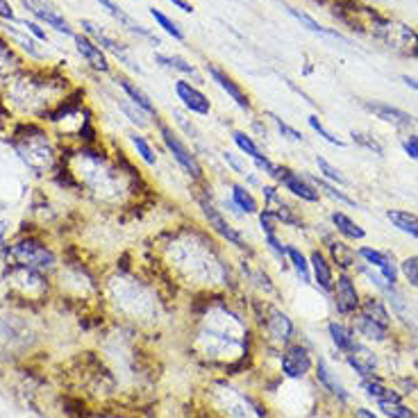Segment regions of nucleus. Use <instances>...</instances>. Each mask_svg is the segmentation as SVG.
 <instances>
[{
	"label": "nucleus",
	"mask_w": 418,
	"mask_h": 418,
	"mask_svg": "<svg viewBox=\"0 0 418 418\" xmlns=\"http://www.w3.org/2000/svg\"><path fill=\"white\" fill-rule=\"evenodd\" d=\"M402 82L410 87V89H414V91H418V80L416 78H412V75H402Z\"/></svg>",
	"instance_id": "obj_62"
},
{
	"label": "nucleus",
	"mask_w": 418,
	"mask_h": 418,
	"mask_svg": "<svg viewBox=\"0 0 418 418\" xmlns=\"http://www.w3.org/2000/svg\"><path fill=\"white\" fill-rule=\"evenodd\" d=\"M359 386H362V391L369 398H373L377 405H382V402H402V395L398 391H393V389H389V386H384L380 380H377V377H366V380H362Z\"/></svg>",
	"instance_id": "obj_42"
},
{
	"label": "nucleus",
	"mask_w": 418,
	"mask_h": 418,
	"mask_svg": "<svg viewBox=\"0 0 418 418\" xmlns=\"http://www.w3.org/2000/svg\"><path fill=\"white\" fill-rule=\"evenodd\" d=\"M330 223H332V230L345 241H362V239H366V230L352 216H348V214L341 211V209L330 211Z\"/></svg>",
	"instance_id": "obj_31"
},
{
	"label": "nucleus",
	"mask_w": 418,
	"mask_h": 418,
	"mask_svg": "<svg viewBox=\"0 0 418 418\" xmlns=\"http://www.w3.org/2000/svg\"><path fill=\"white\" fill-rule=\"evenodd\" d=\"M114 103H116V107H118L121 114H123V116L130 121V125L135 128V130H144V132H148V130L155 128V118H152L150 114H146L144 109L137 107V105L132 103V100H128L125 96H116Z\"/></svg>",
	"instance_id": "obj_35"
},
{
	"label": "nucleus",
	"mask_w": 418,
	"mask_h": 418,
	"mask_svg": "<svg viewBox=\"0 0 418 418\" xmlns=\"http://www.w3.org/2000/svg\"><path fill=\"white\" fill-rule=\"evenodd\" d=\"M5 144L12 148L16 159L32 173L35 178H53L62 166L64 146L53 130L42 121H14L7 130Z\"/></svg>",
	"instance_id": "obj_5"
},
{
	"label": "nucleus",
	"mask_w": 418,
	"mask_h": 418,
	"mask_svg": "<svg viewBox=\"0 0 418 418\" xmlns=\"http://www.w3.org/2000/svg\"><path fill=\"white\" fill-rule=\"evenodd\" d=\"M314 375H316V382H319L321 389H325L330 395H334L336 400H341V402L350 400V393L345 391V386L339 382V377L330 371L328 362L321 359V357H319V362H314Z\"/></svg>",
	"instance_id": "obj_29"
},
{
	"label": "nucleus",
	"mask_w": 418,
	"mask_h": 418,
	"mask_svg": "<svg viewBox=\"0 0 418 418\" xmlns=\"http://www.w3.org/2000/svg\"><path fill=\"white\" fill-rule=\"evenodd\" d=\"M80 27H82V35H87L91 42H96L107 55L114 57L125 70H130V73H135V75H144V66L139 64V59L135 57V50H132L130 44L121 42L118 37L109 35L103 25L89 21V18H82V21H80Z\"/></svg>",
	"instance_id": "obj_11"
},
{
	"label": "nucleus",
	"mask_w": 418,
	"mask_h": 418,
	"mask_svg": "<svg viewBox=\"0 0 418 418\" xmlns=\"http://www.w3.org/2000/svg\"><path fill=\"white\" fill-rule=\"evenodd\" d=\"M287 12H289V16H293L295 21H298L302 27H307L309 32H314V35H323V37H332V39H336V42H341V44H348V39H345V37L339 32V30H330V27L321 25L319 21H316L314 16H309L307 12H302V9L287 5Z\"/></svg>",
	"instance_id": "obj_39"
},
{
	"label": "nucleus",
	"mask_w": 418,
	"mask_h": 418,
	"mask_svg": "<svg viewBox=\"0 0 418 418\" xmlns=\"http://www.w3.org/2000/svg\"><path fill=\"white\" fill-rule=\"evenodd\" d=\"M173 91H176V98L180 100V107L187 111L191 116H200L205 118L211 114V100L209 96L202 91V87L189 82L185 78H178L176 82H173Z\"/></svg>",
	"instance_id": "obj_16"
},
{
	"label": "nucleus",
	"mask_w": 418,
	"mask_h": 418,
	"mask_svg": "<svg viewBox=\"0 0 418 418\" xmlns=\"http://www.w3.org/2000/svg\"><path fill=\"white\" fill-rule=\"evenodd\" d=\"M269 209H273V214H275V219H278V223H280V228H289V230H307V221H305V216H302V211L295 207V205H291V202L284 198V193L273 202V205L269 207Z\"/></svg>",
	"instance_id": "obj_30"
},
{
	"label": "nucleus",
	"mask_w": 418,
	"mask_h": 418,
	"mask_svg": "<svg viewBox=\"0 0 418 418\" xmlns=\"http://www.w3.org/2000/svg\"><path fill=\"white\" fill-rule=\"evenodd\" d=\"M216 202H219V207L223 209V214H226V216L232 221H246V216H243V214L237 209V205H234V202L228 198V193H226V196H221V198H216Z\"/></svg>",
	"instance_id": "obj_55"
},
{
	"label": "nucleus",
	"mask_w": 418,
	"mask_h": 418,
	"mask_svg": "<svg viewBox=\"0 0 418 418\" xmlns=\"http://www.w3.org/2000/svg\"><path fill=\"white\" fill-rule=\"evenodd\" d=\"M364 109L366 111H371V114L375 118H380L382 123H389L398 130H412L418 125V121L412 116V114H407L405 109L400 107H393L389 103H377V100H364Z\"/></svg>",
	"instance_id": "obj_25"
},
{
	"label": "nucleus",
	"mask_w": 418,
	"mask_h": 418,
	"mask_svg": "<svg viewBox=\"0 0 418 418\" xmlns=\"http://www.w3.org/2000/svg\"><path fill=\"white\" fill-rule=\"evenodd\" d=\"M0 21H7V23H16V14H14V7L9 5V0H0Z\"/></svg>",
	"instance_id": "obj_58"
},
{
	"label": "nucleus",
	"mask_w": 418,
	"mask_h": 418,
	"mask_svg": "<svg viewBox=\"0 0 418 418\" xmlns=\"http://www.w3.org/2000/svg\"><path fill=\"white\" fill-rule=\"evenodd\" d=\"M332 302L334 309L339 316H355L359 312L362 305V293L357 289V282L352 278V273L348 271H339L334 280V289H332Z\"/></svg>",
	"instance_id": "obj_15"
},
{
	"label": "nucleus",
	"mask_w": 418,
	"mask_h": 418,
	"mask_svg": "<svg viewBox=\"0 0 418 418\" xmlns=\"http://www.w3.org/2000/svg\"><path fill=\"white\" fill-rule=\"evenodd\" d=\"M321 248L328 254V259L332 262L334 269L339 271H352L359 264V257H357V250L352 246H348V241L341 239L334 230L332 232H323L321 234Z\"/></svg>",
	"instance_id": "obj_17"
},
{
	"label": "nucleus",
	"mask_w": 418,
	"mask_h": 418,
	"mask_svg": "<svg viewBox=\"0 0 418 418\" xmlns=\"http://www.w3.org/2000/svg\"><path fill=\"white\" fill-rule=\"evenodd\" d=\"M262 243H264V250L269 252V257L278 264L282 271H289V264H287V241L282 239L280 232H269V234H262Z\"/></svg>",
	"instance_id": "obj_41"
},
{
	"label": "nucleus",
	"mask_w": 418,
	"mask_h": 418,
	"mask_svg": "<svg viewBox=\"0 0 418 418\" xmlns=\"http://www.w3.org/2000/svg\"><path fill=\"white\" fill-rule=\"evenodd\" d=\"M226 193H228V198L234 202V205H237V209L246 219H252V216H257V214H259V209H262L259 196L250 187L243 185L241 180H230L226 185Z\"/></svg>",
	"instance_id": "obj_27"
},
{
	"label": "nucleus",
	"mask_w": 418,
	"mask_h": 418,
	"mask_svg": "<svg viewBox=\"0 0 418 418\" xmlns=\"http://www.w3.org/2000/svg\"><path fill=\"white\" fill-rule=\"evenodd\" d=\"M193 202H196V207H198L200 223L230 252L243 254V257H257V250L250 246V241L246 234H243V230L234 226L226 214H223V209L219 207L216 196H214V189L209 182L202 187H193Z\"/></svg>",
	"instance_id": "obj_7"
},
{
	"label": "nucleus",
	"mask_w": 418,
	"mask_h": 418,
	"mask_svg": "<svg viewBox=\"0 0 418 418\" xmlns=\"http://www.w3.org/2000/svg\"><path fill=\"white\" fill-rule=\"evenodd\" d=\"M64 168L75 182V191L105 211L137 207L146 196V178L123 150H109L103 144L66 148Z\"/></svg>",
	"instance_id": "obj_2"
},
{
	"label": "nucleus",
	"mask_w": 418,
	"mask_h": 418,
	"mask_svg": "<svg viewBox=\"0 0 418 418\" xmlns=\"http://www.w3.org/2000/svg\"><path fill=\"white\" fill-rule=\"evenodd\" d=\"M275 185H278L287 196H291L293 200L305 202V205H319L321 202V191L312 185V180L307 173H300L287 164L278 166V176H275Z\"/></svg>",
	"instance_id": "obj_12"
},
{
	"label": "nucleus",
	"mask_w": 418,
	"mask_h": 418,
	"mask_svg": "<svg viewBox=\"0 0 418 418\" xmlns=\"http://www.w3.org/2000/svg\"><path fill=\"white\" fill-rule=\"evenodd\" d=\"M219 157H221V161H223V166H226L230 173H234L237 178H246L248 173L252 171V166H250V161L241 155V152H237V150H230V148H223V150H219Z\"/></svg>",
	"instance_id": "obj_47"
},
{
	"label": "nucleus",
	"mask_w": 418,
	"mask_h": 418,
	"mask_svg": "<svg viewBox=\"0 0 418 418\" xmlns=\"http://www.w3.org/2000/svg\"><path fill=\"white\" fill-rule=\"evenodd\" d=\"M254 219H257V228H259V232H262V234L280 232V223H278V219H275L273 209H269V207H264V205H262L259 214H257V216H254Z\"/></svg>",
	"instance_id": "obj_52"
},
{
	"label": "nucleus",
	"mask_w": 418,
	"mask_h": 418,
	"mask_svg": "<svg viewBox=\"0 0 418 418\" xmlns=\"http://www.w3.org/2000/svg\"><path fill=\"white\" fill-rule=\"evenodd\" d=\"M350 139H352V144H355V146H359V148H364V150H369V152H373V155H377V157H382V155H384L382 144H380V141H377L375 137H371L369 132L350 130Z\"/></svg>",
	"instance_id": "obj_50"
},
{
	"label": "nucleus",
	"mask_w": 418,
	"mask_h": 418,
	"mask_svg": "<svg viewBox=\"0 0 418 418\" xmlns=\"http://www.w3.org/2000/svg\"><path fill=\"white\" fill-rule=\"evenodd\" d=\"M287 264L289 271L295 275L300 284H312V269H309V254L305 252L298 243L287 241Z\"/></svg>",
	"instance_id": "obj_32"
},
{
	"label": "nucleus",
	"mask_w": 418,
	"mask_h": 418,
	"mask_svg": "<svg viewBox=\"0 0 418 418\" xmlns=\"http://www.w3.org/2000/svg\"><path fill=\"white\" fill-rule=\"evenodd\" d=\"M357 314H362L366 319L380 323L382 328L391 330V312L386 307V300L380 298V295H362V305H359V312Z\"/></svg>",
	"instance_id": "obj_36"
},
{
	"label": "nucleus",
	"mask_w": 418,
	"mask_h": 418,
	"mask_svg": "<svg viewBox=\"0 0 418 418\" xmlns=\"http://www.w3.org/2000/svg\"><path fill=\"white\" fill-rule=\"evenodd\" d=\"M314 164H316V168H319V178H323L325 182H332V185H336V187H345V185H348V182H345V178H343V173L336 168L328 157L316 155L314 157Z\"/></svg>",
	"instance_id": "obj_48"
},
{
	"label": "nucleus",
	"mask_w": 418,
	"mask_h": 418,
	"mask_svg": "<svg viewBox=\"0 0 418 418\" xmlns=\"http://www.w3.org/2000/svg\"><path fill=\"white\" fill-rule=\"evenodd\" d=\"M125 139H128L132 155L137 157V161H141V164L150 171H155L159 166V148L155 146V141L150 139L148 132L132 128V130H128Z\"/></svg>",
	"instance_id": "obj_24"
},
{
	"label": "nucleus",
	"mask_w": 418,
	"mask_h": 418,
	"mask_svg": "<svg viewBox=\"0 0 418 418\" xmlns=\"http://www.w3.org/2000/svg\"><path fill=\"white\" fill-rule=\"evenodd\" d=\"M410 55H412V57H418V32H416V37H414V44H412Z\"/></svg>",
	"instance_id": "obj_63"
},
{
	"label": "nucleus",
	"mask_w": 418,
	"mask_h": 418,
	"mask_svg": "<svg viewBox=\"0 0 418 418\" xmlns=\"http://www.w3.org/2000/svg\"><path fill=\"white\" fill-rule=\"evenodd\" d=\"M0 280L5 282L7 295H12L16 300H23L25 305L46 302L50 298V293L55 291L50 275L21 266V264H3Z\"/></svg>",
	"instance_id": "obj_9"
},
{
	"label": "nucleus",
	"mask_w": 418,
	"mask_h": 418,
	"mask_svg": "<svg viewBox=\"0 0 418 418\" xmlns=\"http://www.w3.org/2000/svg\"><path fill=\"white\" fill-rule=\"evenodd\" d=\"M386 219H389L391 226L418 241V214L407 211V209H389L386 211Z\"/></svg>",
	"instance_id": "obj_43"
},
{
	"label": "nucleus",
	"mask_w": 418,
	"mask_h": 418,
	"mask_svg": "<svg viewBox=\"0 0 418 418\" xmlns=\"http://www.w3.org/2000/svg\"><path fill=\"white\" fill-rule=\"evenodd\" d=\"M380 410H382L384 416H389V418H416V414L402 402H382Z\"/></svg>",
	"instance_id": "obj_53"
},
{
	"label": "nucleus",
	"mask_w": 418,
	"mask_h": 418,
	"mask_svg": "<svg viewBox=\"0 0 418 418\" xmlns=\"http://www.w3.org/2000/svg\"><path fill=\"white\" fill-rule=\"evenodd\" d=\"M314 371V357L302 341H291L280 348V373L287 380H302Z\"/></svg>",
	"instance_id": "obj_13"
},
{
	"label": "nucleus",
	"mask_w": 418,
	"mask_h": 418,
	"mask_svg": "<svg viewBox=\"0 0 418 418\" xmlns=\"http://www.w3.org/2000/svg\"><path fill=\"white\" fill-rule=\"evenodd\" d=\"M355 418H377L371 410H366V407H357L355 410Z\"/></svg>",
	"instance_id": "obj_61"
},
{
	"label": "nucleus",
	"mask_w": 418,
	"mask_h": 418,
	"mask_svg": "<svg viewBox=\"0 0 418 418\" xmlns=\"http://www.w3.org/2000/svg\"><path fill=\"white\" fill-rule=\"evenodd\" d=\"M100 275L82 259H62L53 275V287L59 293L73 295L75 300H100Z\"/></svg>",
	"instance_id": "obj_10"
},
{
	"label": "nucleus",
	"mask_w": 418,
	"mask_h": 418,
	"mask_svg": "<svg viewBox=\"0 0 418 418\" xmlns=\"http://www.w3.org/2000/svg\"><path fill=\"white\" fill-rule=\"evenodd\" d=\"M114 85L121 89V94H123L128 100H132L137 107H141L146 111V114H150L152 118H155V123L161 118V114H159V107L155 105V100L150 98V94L146 89H141L139 87V82H135L130 75H125V73H114Z\"/></svg>",
	"instance_id": "obj_22"
},
{
	"label": "nucleus",
	"mask_w": 418,
	"mask_h": 418,
	"mask_svg": "<svg viewBox=\"0 0 418 418\" xmlns=\"http://www.w3.org/2000/svg\"><path fill=\"white\" fill-rule=\"evenodd\" d=\"M98 5L105 9V14H109L114 21L118 23V27H123L128 35L132 37H137V39H144V42H148L150 46H161V39L152 32L150 27H146L144 23H139L135 16L128 14L123 7H121L118 3H114V0H98Z\"/></svg>",
	"instance_id": "obj_18"
},
{
	"label": "nucleus",
	"mask_w": 418,
	"mask_h": 418,
	"mask_svg": "<svg viewBox=\"0 0 418 418\" xmlns=\"http://www.w3.org/2000/svg\"><path fill=\"white\" fill-rule=\"evenodd\" d=\"M155 132H157V139H159V146L164 148V152L168 155V159L180 168V173L185 176L191 187H202L207 185L209 178H207V171L202 166V159L189 141L180 135V132L173 128L166 118H159L155 123Z\"/></svg>",
	"instance_id": "obj_8"
},
{
	"label": "nucleus",
	"mask_w": 418,
	"mask_h": 418,
	"mask_svg": "<svg viewBox=\"0 0 418 418\" xmlns=\"http://www.w3.org/2000/svg\"><path fill=\"white\" fill-rule=\"evenodd\" d=\"M307 125H309V130L314 132L316 137L325 141V144L336 146V148H345V141H343L339 135H334V132H330L328 128H325V123H323V121H321L319 116H316V114H312V116L307 118Z\"/></svg>",
	"instance_id": "obj_49"
},
{
	"label": "nucleus",
	"mask_w": 418,
	"mask_h": 418,
	"mask_svg": "<svg viewBox=\"0 0 418 418\" xmlns=\"http://www.w3.org/2000/svg\"><path fill=\"white\" fill-rule=\"evenodd\" d=\"M73 44H75L78 55L85 59V64L91 70H96V73H103V75H114V73H111L109 55L96 42H91L87 35L80 32V35L73 37Z\"/></svg>",
	"instance_id": "obj_23"
},
{
	"label": "nucleus",
	"mask_w": 418,
	"mask_h": 418,
	"mask_svg": "<svg viewBox=\"0 0 418 418\" xmlns=\"http://www.w3.org/2000/svg\"><path fill=\"white\" fill-rule=\"evenodd\" d=\"M345 362H348L350 369L362 377V380H366V377H375V371H377V359H375V355L366 348L364 343H359L352 352L345 355Z\"/></svg>",
	"instance_id": "obj_33"
},
{
	"label": "nucleus",
	"mask_w": 418,
	"mask_h": 418,
	"mask_svg": "<svg viewBox=\"0 0 418 418\" xmlns=\"http://www.w3.org/2000/svg\"><path fill=\"white\" fill-rule=\"evenodd\" d=\"M168 5H173L176 9H180V12H185V14H193V5L189 3V0H166Z\"/></svg>",
	"instance_id": "obj_60"
},
{
	"label": "nucleus",
	"mask_w": 418,
	"mask_h": 418,
	"mask_svg": "<svg viewBox=\"0 0 418 418\" xmlns=\"http://www.w3.org/2000/svg\"><path fill=\"white\" fill-rule=\"evenodd\" d=\"M16 23H21L25 32L32 35L37 42L48 44V32H46V27H42V23H39V21H27V18H23V21H16Z\"/></svg>",
	"instance_id": "obj_54"
},
{
	"label": "nucleus",
	"mask_w": 418,
	"mask_h": 418,
	"mask_svg": "<svg viewBox=\"0 0 418 418\" xmlns=\"http://www.w3.org/2000/svg\"><path fill=\"white\" fill-rule=\"evenodd\" d=\"M264 118H266L269 123L273 125L275 135L282 137L284 141H291V144H305V135H302V132L298 128H293L291 123H287V121L275 114V111L266 109V111H264Z\"/></svg>",
	"instance_id": "obj_46"
},
{
	"label": "nucleus",
	"mask_w": 418,
	"mask_h": 418,
	"mask_svg": "<svg viewBox=\"0 0 418 418\" xmlns=\"http://www.w3.org/2000/svg\"><path fill=\"white\" fill-rule=\"evenodd\" d=\"M152 59H155V64L159 68H164V70H171V73H180L185 80H189V82L193 85H198L202 87L205 85V75L200 73V68L189 62L187 57H182V55H166V53H155L152 55Z\"/></svg>",
	"instance_id": "obj_26"
},
{
	"label": "nucleus",
	"mask_w": 418,
	"mask_h": 418,
	"mask_svg": "<svg viewBox=\"0 0 418 418\" xmlns=\"http://www.w3.org/2000/svg\"><path fill=\"white\" fill-rule=\"evenodd\" d=\"M398 269H400V275L410 282V287L418 289V254H410V257H405L400 264H398Z\"/></svg>",
	"instance_id": "obj_51"
},
{
	"label": "nucleus",
	"mask_w": 418,
	"mask_h": 418,
	"mask_svg": "<svg viewBox=\"0 0 418 418\" xmlns=\"http://www.w3.org/2000/svg\"><path fill=\"white\" fill-rule=\"evenodd\" d=\"M328 334H330V339L334 343V348L339 352H343V355L352 352L357 345H359L355 328H350V325H343L341 321H330L328 323Z\"/></svg>",
	"instance_id": "obj_37"
},
{
	"label": "nucleus",
	"mask_w": 418,
	"mask_h": 418,
	"mask_svg": "<svg viewBox=\"0 0 418 418\" xmlns=\"http://www.w3.org/2000/svg\"><path fill=\"white\" fill-rule=\"evenodd\" d=\"M148 252L150 269L171 295L241 291L230 250L202 223L187 221L157 232Z\"/></svg>",
	"instance_id": "obj_1"
},
{
	"label": "nucleus",
	"mask_w": 418,
	"mask_h": 418,
	"mask_svg": "<svg viewBox=\"0 0 418 418\" xmlns=\"http://www.w3.org/2000/svg\"><path fill=\"white\" fill-rule=\"evenodd\" d=\"M250 128H252L250 135L257 139V141H266L269 139V125L264 123V116L262 118H252L250 121Z\"/></svg>",
	"instance_id": "obj_57"
},
{
	"label": "nucleus",
	"mask_w": 418,
	"mask_h": 418,
	"mask_svg": "<svg viewBox=\"0 0 418 418\" xmlns=\"http://www.w3.org/2000/svg\"><path fill=\"white\" fill-rule=\"evenodd\" d=\"M21 5L37 18L39 23L48 25L50 30H55V32L64 35V37H75L73 25L66 21V16L59 12L53 3H48V0H21Z\"/></svg>",
	"instance_id": "obj_19"
},
{
	"label": "nucleus",
	"mask_w": 418,
	"mask_h": 418,
	"mask_svg": "<svg viewBox=\"0 0 418 418\" xmlns=\"http://www.w3.org/2000/svg\"><path fill=\"white\" fill-rule=\"evenodd\" d=\"M0 30L9 37V42H12L14 46H18L23 50V53L30 57V59H37V62H44V59L48 57L46 55V50L39 46L42 42H37V39L32 37V35H27L25 30H21V27H14L12 23H0Z\"/></svg>",
	"instance_id": "obj_28"
},
{
	"label": "nucleus",
	"mask_w": 418,
	"mask_h": 418,
	"mask_svg": "<svg viewBox=\"0 0 418 418\" xmlns=\"http://www.w3.org/2000/svg\"><path fill=\"white\" fill-rule=\"evenodd\" d=\"M309 269H312V284L325 295H330L334 289L336 271L332 266V262L328 259V254L323 252V248H312L309 252Z\"/></svg>",
	"instance_id": "obj_21"
},
{
	"label": "nucleus",
	"mask_w": 418,
	"mask_h": 418,
	"mask_svg": "<svg viewBox=\"0 0 418 418\" xmlns=\"http://www.w3.org/2000/svg\"><path fill=\"white\" fill-rule=\"evenodd\" d=\"M171 125L176 128L187 141H191V146L202 144V132H200V128L193 123L191 114H187L185 109H178V107L171 109Z\"/></svg>",
	"instance_id": "obj_38"
},
{
	"label": "nucleus",
	"mask_w": 418,
	"mask_h": 418,
	"mask_svg": "<svg viewBox=\"0 0 418 418\" xmlns=\"http://www.w3.org/2000/svg\"><path fill=\"white\" fill-rule=\"evenodd\" d=\"M309 176V180H312V185L321 191V196H328L330 200H334L336 205H345V207H359V202H357L355 198H350L348 193L343 191V187H336V185H332V182H325L323 178H319V176H312V173H307Z\"/></svg>",
	"instance_id": "obj_40"
},
{
	"label": "nucleus",
	"mask_w": 418,
	"mask_h": 418,
	"mask_svg": "<svg viewBox=\"0 0 418 418\" xmlns=\"http://www.w3.org/2000/svg\"><path fill=\"white\" fill-rule=\"evenodd\" d=\"M402 150L410 159L418 161V135H407L402 139Z\"/></svg>",
	"instance_id": "obj_56"
},
{
	"label": "nucleus",
	"mask_w": 418,
	"mask_h": 418,
	"mask_svg": "<svg viewBox=\"0 0 418 418\" xmlns=\"http://www.w3.org/2000/svg\"><path fill=\"white\" fill-rule=\"evenodd\" d=\"M9 239H12V223L7 219H0V246H5Z\"/></svg>",
	"instance_id": "obj_59"
},
{
	"label": "nucleus",
	"mask_w": 418,
	"mask_h": 418,
	"mask_svg": "<svg viewBox=\"0 0 418 418\" xmlns=\"http://www.w3.org/2000/svg\"><path fill=\"white\" fill-rule=\"evenodd\" d=\"M0 259H3V264H21V266L46 273L50 278L62 264L57 248L44 237V232L39 228L27 232L18 230L16 234H12V239L5 246H0Z\"/></svg>",
	"instance_id": "obj_6"
},
{
	"label": "nucleus",
	"mask_w": 418,
	"mask_h": 418,
	"mask_svg": "<svg viewBox=\"0 0 418 418\" xmlns=\"http://www.w3.org/2000/svg\"><path fill=\"white\" fill-rule=\"evenodd\" d=\"M205 73L209 75L211 82L216 85L223 91V94H226L232 100V103L243 111V114H252V111H254L252 98H250L248 91L243 89V85L234 80V75H230L228 70L223 68V66H219L216 62H207L205 64Z\"/></svg>",
	"instance_id": "obj_14"
},
{
	"label": "nucleus",
	"mask_w": 418,
	"mask_h": 418,
	"mask_svg": "<svg viewBox=\"0 0 418 418\" xmlns=\"http://www.w3.org/2000/svg\"><path fill=\"white\" fill-rule=\"evenodd\" d=\"M357 257H359L362 264H366V266L375 269L389 284H398L400 269H398V264H395L393 254L389 250H377V248H371V246H362V248H357Z\"/></svg>",
	"instance_id": "obj_20"
},
{
	"label": "nucleus",
	"mask_w": 418,
	"mask_h": 418,
	"mask_svg": "<svg viewBox=\"0 0 418 418\" xmlns=\"http://www.w3.org/2000/svg\"><path fill=\"white\" fill-rule=\"evenodd\" d=\"M148 14H150V18L155 21V25L161 30V32H166L173 42H187V35H185V30L180 27V23L178 21H173V18L166 14V12H161L159 7H148Z\"/></svg>",
	"instance_id": "obj_45"
},
{
	"label": "nucleus",
	"mask_w": 418,
	"mask_h": 418,
	"mask_svg": "<svg viewBox=\"0 0 418 418\" xmlns=\"http://www.w3.org/2000/svg\"><path fill=\"white\" fill-rule=\"evenodd\" d=\"M230 141H232L234 150L241 152V155L246 157L248 161H254V159H259V157L266 155V150L262 148V144L250 135L248 130H239V128L230 130Z\"/></svg>",
	"instance_id": "obj_34"
},
{
	"label": "nucleus",
	"mask_w": 418,
	"mask_h": 418,
	"mask_svg": "<svg viewBox=\"0 0 418 418\" xmlns=\"http://www.w3.org/2000/svg\"><path fill=\"white\" fill-rule=\"evenodd\" d=\"M239 293H205L191 298L193 339L191 348L202 362L234 371L250 357V312L248 298L241 305Z\"/></svg>",
	"instance_id": "obj_3"
},
{
	"label": "nucleus",
	"mask_w": 418,
	"mask_h": 418,
	"mask_svg": "<svg viewBox=\"0 0 418 418\" xmlns=\"http://www.w3.org/2000/svg\"><path fill=\"white\" fill-rule=\"evenodd\" d=\"M164 291L168 289L157 280L150 264L116 262V266L100 275V300L128 323L157 321L164 309Z\"/></svg>",
	"instance_id": "obj_4"
},
{
	"label": "nucleus",
	"mask_w": 418,
	"mask_h": 418,
	"mask_svg": "<svg viewBox=\"0 0 418 418\" xmlns=\"http://www.w3.org/2000/svg\"><path fill=\"white\" fill-rule=\"evenodd\" d=\"M352 328L355 332L364 336V339H369V341H377V343H382L389 339V328H382L380 323H375L371 319H366V316L362 314H355V321H352Z\"/></svg>",
	"instance_id": "obj_44"
}]
</instances>
